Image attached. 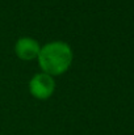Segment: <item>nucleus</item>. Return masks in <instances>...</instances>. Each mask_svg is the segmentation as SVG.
I'll return each instance as SVG.
<instances>
[{"instance_id": "obj_1", "label": "nucleus", "mask_w": 134, "mask_h": 135, "mask_svg": "<svg viewBox=\"0 0 134 135\" xmlns=\"http://www.w3.org/2000/svg\"><path fill=\"white\" fill-rule=\"evenodd\" d=\"M40 67L47 75H61L70 67L72 62V51L66 42H49L41 47L38 54Z\"/></svg>"}, {"instance_id": "obj_3", "label": "nucleus", "mask_w": 134, "mask_h": 135, "mask_svg": "<svg viewBox=\"0 0 134 135\" xmlns=\"http://www.w3.org/2000/svg\"><path fill=\"white\" fill-rule=\"evenodd\" d=\"M15 50H16V54L20 59L30 60V59H34L38 56L41 47L36 40L25 37V38H21L16 42Z\"/></svg>"}, {"instance_id": "obj_2", "label": "nucleus", "mask_w": 134, "mask_h": 135, "mask_svg": "<svg viewBox=\"0 0 134 135\" xmlns=\"http://www.w3.org/2000/svg\"><path fill=\"white\" fill-rule=\"evenodd\" d=\"M55 88L54 79L47 74H37L33 76V79L29 83V90L30 93L40 100L49 98Z\"/></svg>"}]
</instances>
